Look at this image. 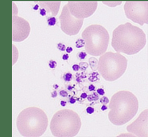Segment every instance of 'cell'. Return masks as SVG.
Returning a JSON list of instances; mask_svg holds the SVG:
<instances>
[{
	"label": "cell",
	"instance_id": "6da1fadb",
	"mask_svg": "<svg viewBox=\"0 0 148 137\" xmlns=\"http://www.w3.org/2000/svg\"><path fill=\"white\" fill-rule=\"evenodd\" d=\"M146 43L143 31L130 22L119 25L112 32V46L119 53L136 54L144 48Z\"/></svg>",
	"mask_w": 148,
	"mask_h": 137
},
{
	"label": "cell",
	"instance_id": "7a4b0ae2",
	"mask_svg": "<svg viewBox=\"0 0 148 137\" xmlns=\"http://www.w3.org/2000/svg\"><path fill=\"white\" fill-rule=\"evenodd\" d=\"M109 107V120L115 125L121 126L135 117L138 111V101L131 92L119 91L112 97Z\"/></svg>",
	"mask_w": 148,
	"mask_h": 137
},
{
	"label": "cell",
	"instance_id": "3957f363",
	"mask_svg": "<svg viewBox=\"0 0 148 137\" xmlns=\"http://www.w3.org/2000/svg\"><path fill=\"white\" fill-rule=\"evenodd\" d=\"M16 125L23 137H40L47 129L48 118L42 109L34 107H28L19 114Z\"/></svg>",
	"mask_w": 148,
	"mask_h": 137
},
{
	"label": "cell",
	"instance_id": "277c9868",
	"mask_svg": "<svg viewBox=\"0 0 148 137\" xmlns=\"http://www.w3.org/2000/svg\"><path fill=\"white\" fill-rule=\"evenodd\" d=\"M81 125V119L77 113L70 109H63L53 115L50 129L54 137H72L78 134Z\"/></svg>",
	"mask_w": 148,
	"mask_h": 137
},
{
	"label": "cell",
	"instance_id": "5b68a950",
	"mask_svg": "<svg viewBox=\"0 0 148 137\" xmlns=\"http://www.w3.org/2000/svg\"><path fill=\"white\" fill-rule=\"evenodd\" d=\"M127 62L126 58L119 53L108 52L99 58L98 70L106 81H115L125 72Z\"/></svg>",
	"mask_w": 148,
	"mask_h": 137
},
{
	"label": "cell",
	"instance_id": "8992f818",
	"mask_svg": "<svg viewBox=\"0 0 148 137\" xmlns=\"http://www.w3.org/2000/svg\"><path fill=\"white\" fill-rule=\"evenodd\" d=\"M81 36L84 40L85 49L88 54L99 56L107 50L110 36L108 31L102 26L91 25L85 29Z\"/></svg>",
	"mask_w": 148,
	"mask_h": 137
},
{
	"label": "cell",
	"instance_id": "52a82bcc",
	"mask_svg": "<svg viewBox=\"0 0 148 137\" xmlns=\"http://www.w3.org/2000/svg\"><path fill=\"white\" fill-rule=\"evenodd\" d=\"M127 18L140 25L148 23V1H127L124 6Z\"/></svg>",
	"mask_w": 148,
	"mask_h": 137
},
{
	"label": "cell",
	"instance_id": "ba28073f",
	"mask_svg": "<svg viewBox=\"0 0 148 137\" xmlns=\"http://www.w3.org/2000/svg\"><path fill=\"white\" fill-rule=\"evenodd\" d=\"M59 20L61 30L69 36L78 34L83 26L84 21V19H77L71 15L66 5L63 7Z\"/></svg>",
	"mask_w": 148,
	"mask_h": 137
},
{
	"label": "cell",
	"instance_id": "9c48e42d",
	"mask_svg": "<svg viewBox=\"0 0 148 137\" xmlns=\"http://www.w3.org/2000/svg\"><path fill=\"white\" fill-rule=\"evenodd\" d=\"M69 12L73 17L80 19L89 18L97 10V2H68L66 4Z\"/></svg>",
	"mask_w": 148,
	"mask_h": 137
},
{
	"label": "cell",
	"instance_id": "30bf717a",
	"mask_svg": "<svg viewBox=\"0 0 148 137\" xmlns=\"http://www.w3.org/2000/svg\"><path fill=\"white\" fill-rule=\"evenodd\" d=\"M31 32L28 21L17 15H12V41L21 42L27 39Z\"/></svg>",
	"mask_w": 148,
	"mask_h": 137
},
{
	"label": "cell",
	"instance_id": "8fae6325",
	"mask_svg": "<svg viewBox=\"0 0 148 137\" xmlns=\"http://www.w3.org/2000/svg\"><path fill=\"white\" fill-rule=\"evenodd\" d=\"M126 129L129 132L137 137H148V109L144 110L134 122L127 127Z\"/></svg>",
	"mask_w": 148,
	"mask_h": 137
},
{
	"label": "cell",
	"instance_id": "7c38bea8",
	"mask_svg": "<svg viewBox=\"0 0 148 137\" xmlns=\"http://www.w3.org/2000/svg\"><path fill=\"white\" fill-rule=\"evenodd\" d=\"M39 6L45 9L47 13L51 14V17L58 14L60 8L61 2H39Z\"/></svg>",
	"mask_w": 148,
	"mask_h": 137
},
{
	"label": "cell",
	"instance_id": "4fadbf2b",
	"mask_svg": "<svg viewBox=\"0 0 148 137\" xmlns=\"http://www.w3.org/2000/svg\"><path fill=\"white\" fill-rule=\"evenodd\" d=\"M89 64L92 70L93 71H97L98 67V61L97 59L94 57H91L89 59Z\"/></svg>",
	"mask_w": 148,
	"mask_h": 137
},
{
	"label": "cell",
	"instance_id": "5bb4252c",
	"mask_svg": "<svg viewBox=\"0 0 148 137\" xmlns=\"http://www.w3.org/2000/svg\"><path fill=\"white\" fill-rule=\"evenodd\" d=\"M87 100L89 101H97L99 98V95L96 92H93L92 94L87 96Z\"/></svg>",
	"mask_w": 148,
	"mask_h": 137
},
{
	"label": "cell",
	"instance_id": "9a60e30c",
	"mask_svg": "<svg viewBox=\"0 0 148 137\" xmlns=\"http://www.w3.org/2000/svg\"><path fill=\"white\" fill-rule=\"evenodd\" d=\"M99 75V74L97 72H94L91 74L88 79L91 82H95L99 80V78L98 77Z\"/></svg>",
	"mask_w": 148,
	"mask_h": 137
},
{
	"label": "cell",
	"instance_id": "2e32d148",
	"mask_svg": "<svg viewBox=\"0 0 148 137\" xmlns=\"http://www.w3.org/2000/svg\"><path fill=\"white\" fill-rule=\"evenodd\" d=\"M85 45V43L83 39H79L76 41V47L77 48H80L84 47Z\"/></svg>",
	"mask_w": 148,
	"mask_h": 137
},
{
	"label": "cell",
	"instance_id": "e0dca14e",
	"mask_svg": "<svg viewBox=\"0 0 148 137\" xmlns=\"http://www.w3.org/2000/svg\"><path fill=\"white\" fill-rule=\"evenodd\" d=\"M47 23L50 26H53L56 25L57 19L55 17H50L47 19Z\"/></svg>",
	"mask_w": 148,
	"mask_h": 137
},
{
	"label": "cell",
	"instance_id": "ac0fdd59",
	"mask_svg": "<svg viewBox=\"0 0 148 137\" xmlns=\"http://www.w3.org/2000/svg\"><path fill=\"white\" fill-rule=\"evenodd\" d=\"M103 3L110 7H115L116 6L121 5L122 2H103Z\"/></svg>",
	"mask_w": 148,
	"mask_h": 137
},
{
	"label": "cell",
	"instance_id": "d6986e66",
	"mask_svg": "<svg viewBox=\"0 0 148 137\" xmlns=\"http://www.w3.org/2000/svg\"><path fill=\"white\" fill-rule=\"evenodd\" d=\"M73 75L71 73H66L64 75V80L66 82H69L71 81L72 79Z\"/></svg>",
	"mask_w": 148,
	"mask_h": 137
},
{
	"label": "cell",
	"instance_id": "ffe728a7",
	"mask_svg": "<svg viewBox=\"0 0 148 137\" xmlns=\"http://www.w3.org/2000/svg\"><path fill=\"white\" fill-rule=\"evenodd\" d=\"M100 102L103 105H106L109 103L110 100L106 96H103L100 98Z\"/></svg>",
	"mask_w": 148,
	"mask_h": 137
},
{
	"label": "cell",
	"instance_id": "44dd1931",
	"mask_svg": "<svg viewBox=\"0 0 148 137\" xmlns=\"http://www.w3.org/2000/svg\"><path fill=\"white\" fill-rule=\"evenodd\" d=\"M58 48L60 51L64 52V51H65L66 49V47L65 45H64V44L60 43L58 44Z\"/></svg>",
	"mask_w": 148,
	"mask_h": 137
},
{
	"label": "cell",
	"instance_id": "7402d4cb",
	"mask_svg": "<svg viewBox=\"0 0 148 137\" xmlns=\"http://www.w3.org/2000/svg\"><path fill=\"white\" fill-rule=\"evenodd\" d=\"M88 64L86 62H81L79 63V66L80 68H81L82 70H85L88 67Z\"/></svg>",
	"mask_w": 148,
	"mask_h": 137
},
{
	"label": "cell",
	"instance_id": "603a6c76",
	"mask_svg": "<svg viewBox=\"0 0 148 137\" xmlns=\"http://www.w3.org/2000/svg\"><path fill=\"white\" fill-rule=\"evenodd\" d=\"M86 56H87V54L85 52H81L78 54L79 57L81 59H84Z\"/></svg>",
	"mask_w": 148,
	"mask_h": 137
},
{
	"label": "cell",
	"instance_id": "cb8c5ba5",
	"mask_svg": "<svg viewBox=\"0 0 148 137\" xmlns=\"http://www.w3.org/2000/svg\"><path fill=\"white\" fill-rule=\"evenodd\" d=\"M49 66H50L51 68H55L57 66V62H56V61H50V63H49Z\"/></svg>",
	"mask_w": 148,
	"mask_h": 137
},
{
	"label": "cell",
	"instance_id": "d4e9b609",
	"mask_svg": "<svg viewBox=\"0 0 148 137\" xmlns=\"http://www.w3.org/2000/svg\"><path fill=\"white\" fill-rule=\"evenodd\" d=\"M60 94L63 97H66L68 96V94L66 91L65 90H61L60 92Z\"/></svg>",
	"mask_w": 148,
	"mask_h": 137
},
{
	"label": "cell",
	"instance_id": "484cf974",
	"mask_svg": "<svg viewBox=\"0 0 148 137\" xmlns=\"http://www.w3.org/2000/svg\"><path fill=\"white\" fill-rule=\"evenodd\" d=\"M86 112L89 114H91L94 112V109L91 107H88L86 109Z\"/></svg>",
	"mask_w": 148,
	"mask_h": 137
},
{
	"label": "cell",
	"instance_id": "4316f807",
	"mask_svg": "<svg viewBox=\"0 0 148 137\" xmlns=\"http://www.w3.org/2000/svg\"><path fill=\"white\" fill-rule=\"evenodd\" d=\"M97 92L99 95H102V96L104 95L105 93L104 90V89H102V88H98L97 90Z\"/></svg>",
	"mask_w": 148,
	"mask_h": 137
},
{
	"label": "cell",
	"instance_id": "83f0119b",
	"mask_svg": "<svg viewBox=\"0 0 148 137\" xmlns=\"http://www.w3.org/2000/svg\"><path fill=\"white\" fill-rule=\"evenodd\" d=\"M72 68L73 71H75V72H77L80 69V67L78 65L75 64V65H73Z\"/></svg>",
	"mask_w": 148,
	"mask_h": 137
},
{
	"label": "cell",
	"instance_id": "f1b7e54d",
	"mask_svg": "<svg viewBox=\"0 0 148 137\" xmlns=\"http://www.w3.org/2000/svg\"><path fill=\"white\" fill-rule=\"evenodd\" d=\"M40 14L42 16H45L46 15L47 12L46 11L45 9L44 8H42V9H40Z\"/></svg>",
	"mask_w": 148,
	"mask_h": 137
},
{
	"label": "cell",
	"instance_id": "f546056e",
	"mask_svg": "<svg viewBox=\"0 0 148 137\" xmlns=\"http://www.w3.org/2000/svg\"><path fill=\"white\" fill-rule=\"evenodd\" d=\"M88 89H89V90L90 92H92V91H95V87L92 84V85H90L89 86V87H88Z\"/></svg>",
	"mask_w": 148,
	"mask_h": 137
},
{
	"label": "cell",
	"instance_id": "4dcf8cb0",
	"mask_svg": "<svg viewBox=\"0 0 148 137\" xmlns=\"http://www.w3.org/2000/svg\"><path fill=\"white\" fill-rule=\"evenodd\" d=\"M66 52H67V53H71L73 51V48L72 47H68L66 49Z\"/></svg>",
	"mask_w": 148,
	"mask_h": 137
},
{
	"label": "cell",
	"instance_id": "1f68e13d",
	"mask_svg": "<svg viewBox=\"0 0 148 137\" xmlns=\"http://www.w3.org/2000/svg\"><path fill=\"white\" fill-rule=\"evenodd\" d=\"M69 54H65L63 55V57H62V59L64 60H67L69 59Z\"/></svg>",
	"mask_w": 148,
	"mask_h": 137
},
{
	"label": "cell",
	"instance_id": "d6a6232c",
	"mask_svg": "<svg viewBox=\"0 0 148 137\" xmlns=\"http://www.w3.org/2000/svg\"><path fill=\"white\" fill-rule=\"evenodd\" d=\"M76 102V100L73 97H71L70 99V103L71 104H73Z\"/></svg>",
	"mask_w": 148,
	"mask_h": 137
},
{
	"label": "cell",
	"instance_id": "836d02e7",
	"mask_svg": "<svg viewBox=\"0 0 148 137\" xmlns=\"http://www.w3.org/2000/svg\"><path fill=\"white\" fill-rule=\"evenodd\" d=\"M87 96H88V95H87V94L86 93H82V94H81V95H80V97L82 98L85 99L87 98Z\"/></svg>",
	"mask_w": 148,
	"mask_h": 137
},
{
	"label": "cell",
	"instance_id": "e575fe53",
	"mask_svg": "<svg viewBox=\"0 0 148 137\" xmlns=\"http://www.w3.org/2000/svg\"><path fill=\"white\" fill-rule=\"evenodd\" d=\"M58 95V93L56 91H54L52 93V97L53 98H56Z\"/></svg>",
	"mask_w": 148,
	"mask_h": 137
},
{
	"label": "cell",
	"instance_id": "d590c367",
	"mask_svg": "<svg viewBox=\"0 0 148 137\" xmlns=\"http://www.w3.org/2000/svg\"><path fill=\"white\" fill-rule=\"evenodd\" d=\"M66 103H67V102L66 101H60V105L63 107L65 106L66 105Z\"/></svg>",
	"mask_w": 148,
	"mask_h": 137
},
{
	"label": "cell",
	"instance_id": "8d00e7d4",
	"mask_svg": "<svg viewBox=\"0 0 148 137\" xmlns=\"http://www.w3.org/2000/svg\"><path fill=\"white\" fill-rule=\"evenodd\" d=\"M101 110L103 111H105V110H107L108 109V107L106 106V105H103L102 106V107L101 108Z\"/></svg>",
	"mask_w": 148,
	"mask_h": 137
},
{
	"label": "cell",
	"instance_id": "74e56055",
	"mask_svg": "<svg viewBox=\"0 0 148 137\" xmlns=\"http://www.w3.org/2000/svg\"><path fill=\"white\" fill-rule=\"evenodd\" d=\"M39 8V5H36V6H35L34 8V9L35 10H37L38 8Z\"/></svg>",
	"mask_w": 148,
	"mask_h": 137
},
{
	"label": "cell",
	"instance_id": "f35d334b",
	"mask_svg": "<svg viewBox=\"0 0 148 137\" xmlns=\"http://www.w3.org/2000/svg\"><path fill=\"white\" fill-rule=\"evenodd\" d=\"M73 88V87H72L71 86H68V87H67V89L68 90H69V91H71V90Z\"/></svg>",
	"mask_w": 148,
	"mask_h": 137
},
{
	"label": "cell",
	"instance_id": "ab89813d",
	"mask_svg": "<svg viewBox=\"0 0 148 137\" xmlns=\"http://www.w3.org/2000/svg\"><path fill=\"white\" fill-rule=\"evenodd\" d=\"M53 87H54V88H55V89H57V88H58L59 86L58 85L55 84V85H53Z\"/></svg>",
	"mask_w": 148,
	"mask_h": 137
}]
</instances>
